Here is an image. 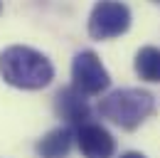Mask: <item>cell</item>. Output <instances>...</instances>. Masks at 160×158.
Returning <instances> with one entry per match:
<instances>
[{"label":"cell","mask_w":160,"mask_h":158,"mask_svg":"<svg viewBox=\"0 0 160 158\" xmlns=\"http://www.w3.org/2000/svg\"><path fill=\"white\" fill-rule=\"evenodd\" d=\"M118 158H148V156H143V153H138V151H126V153H121Z\"/></svg>","instance_id":"9"},{"label":"cell","mask_w":160,"mask_h":158,"mask_svg":"<svg viewBox=\"0 0 160 158\" xmlns=\"http://www.w3.org/2000/svg\"><path fill=\"white\" fill-rule=\"evenodd\" d=\"M155 111V97L145 89H116L99 101V114L126 131L138 129Z\"/></svg>","instance_id":"2"},{"label":"cell","mask_w":160,"mask_h":158,"mask_svg":"<svg viewBox=\"0 0 160 158\" xmlns=\"http://www.w3.org/2000/svg\"><path fill=\"white\" fill-rule=\"evenodd\" d=\"M0 77L15 89H44L54 79V67L37 50L12 45L0 52Z\"/></svg>","instance_id":"1"},{"label":"cell","mask_w":160,"mask_h":158,"mask_svg":"<svg viewBox=\"0 0 160 158\" xmlns=\"http://www.w3.org/2000/svg\"><path fill=\"white\" fill-rule=\"evenodd\" d=\"M153 3H160V0H153Z\"/></svg>","instance_id":"10"},{"label":"cell","mask_w":160,"mask_h":158,"mask_svg":"<svg viewBox=\"0 0 160 158\" xmlns=\"http://www.w3.org/2000/svg\"><path fill=\"white\" fill-rule=\"evenodd\" d=\"M131 27V10L121 0H99L89 15V35L94 40L121 37Z\"/></svg>","instance_id":"3"},{"label":"cell","mask_w":160,"mask_h":158,"mask_svg":"<svg viewBox=\"0 0 160 158\" xmlns=\"http://www.w3.org/2000/svg\"><path fill=\"white\" fill-rule=\"evenodd\" d=\"M74 141H77V134L69 126H59V129H52L49 134H44L37 141L35 151L40 158H67Z\"/></svg>","instance_id":"7"},{"label":"cell","mask_w":160,"mask_h":158,"mask_svg":"<svg viewBox=\"0 0 160 158\" xmlns=\"http://www.w3.org/2000/svg\"><path fill=\"white\" fill-rule=\"evenodd\" d=\"M54 111L57 116L64 118L67 124H74V126H81L86 124L89 118V104H86V97L81 94L79 89L74 87H62L54 97Z\"/></svg>","instance_id":"6"},{"label":"cell","mask_w":160,"mask_h":158,"mask_svg":"<svg viewBox=\"0 0 160 158\" xmlns=\"http://www.w3.org/2000/svg\"><path fill=\"white\" fill-rule=\"evenodd\" d=\"M133 67L143 82H160V47H140Z\"/></svg>","instance_id":"8"},{"label":"cell","mask_w":160,"mask_h":158,"mask_svg":"<svg viewBox=\"0 0 160 158\" xmlns=\"http://www.w3.org/2000/svg\"><path fill=\"white\" fill-rule=\"evenodd\" d=\"M77 146L84 158H113L116 141L101 124H81L77 129Z\"/></svg>","instance_id":"5"},{"label":"cell","mask_w":160,"mask_h":158,"mask_svg":"<svg viewBox=\"0 0 160 158\" xmlns=\"http://www.w3.org/2000/svg\"><path fill=\"white\" fill-rule=\"evenodd\" d=\"M108 84H111V77L96 52L81 50L74 55V62H72V87L74 89H79L84 97H99L101 92L108 89Z\"/></svg>","instance_id":"4"}]
</instances>
